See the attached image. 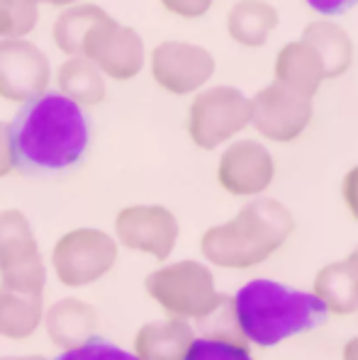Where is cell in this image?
Listing matches in <instances>:
<instances>
[{
  "label": "cell",
  "instance_id": "obj_1",
  "mask_svg": "<svg viewBox=\"0 0 358 360\" xmlns=\"http://www.w3.org/2000/svg\"><path fill=\"white\" fill-rule=\"evenodd\" d=\"M10 129L15 168L30 176H51L78 166L91 146V122L81 105L61 93L27 100Z\"/></svg>",
  "mask_w": 358,
  "mask_h": 360
},
{
  "label": "cell",
  "instance_id": "obj_2",
  "mask_svg": "<svg viewBox=\"0 0 358 360\" xmlns=\"http://www.w3.org/2000/svg\"><path fill=\"white\" fill-rule=\"evenodd\" d=\"M229 309L241 336L261 348L312 331L329 314L312 292L263 278L241 285L229 300Z\"/></svg>",
  "mask_w": 358,
  "mask_h": 360
},
{
  "label": "cell",
  "instance_id": "obj_3",
  "mask_svg": "<svg viewBox=\"0 0 358 360\" xmlns=\"http://www.w3.org/2000/svg\"><path fill=\"white\" fill-rule=\"evenodd\" d=\"M295 217L273 198H256L234 219L210 226L200 236V253L217 268L246 270L266 263L293 236Z\"/></svg>",
  "mask_w": 358,
  "mask_h": 360
},
{
  "label": "cell",
  "instance_id": "obj_4",
  "mask_svg": "<svg viewBox=\"0 0 358 360\" xmlns=\"http://www.w3.org/2000/svg\"><path fill=\"white\" fill-rule=\"evenodd\" d=\"M146 295L173 319L203 321L224 307L215 275L200 261H176L156 268L144 280Z\"/></svg>",
  "mask_w": 358,
  "mask_h": 360
},
{
  "label": "cell",
  "instance_id": "obj_5",
  "mask_svg": "<svg viewBox=\"0 0 358 360\" xmlns=\"http://www.w3.org/2000/svg\"><path fill=\"white\" fill-rule=\"evenodd\" d=\"M0 285L27 297H41L46 288V263L23 210L0 212Z\"/></svg>",
  "mask_w": 358,
  "mask_h": 360
},
{
  "label": "cell",
  "instance_id": "obj_6",
  "mask_svg": "<svg viewBox=\"0 0 358 360\" xmlns=\"http://www.w3.org/2000/svg\"><path fill=\"white\" fill-rule=\"evenodd\" d=\"M120 246L113 234L93 226L66 231L51 248V270L66 288H88L117 263Z\"/></svg>",
  "mask_w": 358,
  "mask_h": 360
},
{
  "label": "cell",
  "instance_id": "obj_7",
  "mask_svg": "<svg viewBox=\"0 0 358 360\" xmlns=\"http://www.w3.org/2000/svg\"><path fill=\"white\" fill-rule=\"evenodd\" d=\"M251 124V105L241 90L215 86L196 95L188 112V134L205 151L217 149Z\"/></svg>",
  "mask_w": 358,
  "mask_h": 360
},
{
  "label": "cell",
  "instance_id": "obj_8",
  "mask_svg": "<svg viewBox=\"0 0 358 360\" xmlns=\"http://www.w3.org/2000/svg\"><path fill=\"white\" fill-rule=\"evenodd\" d=\"M251 105V124L259 129L266 139L286 144L295 141L307 124L312 122V98L305 93L283 86L273 81L271 86L261 88L254 98L249 100Z\"/></svg>",
  "mask_w": 358,
  "mask_h": 360
},
{
  "label": "cell",
  "instance_id": "obj_9",
  "mask_svg": "<svg viewBox=\"0 0 358 360\" xmlns=\"http://www.w3.org/2000/svg\"><path fill=\"white\" fill-rule=\"evenodd\" d=\"M181 226L161 205H129L115 217V241L156 261H166L178 243Z\"/></svg>",
  "mask_w": 358,
  "mask_h": 360
},
{
  "label": "cell",
  "instance_id": "obj_10",
  "mask_svg": "<svg viewBox=\"0 0 358 360\" xmlns=\"http://www.w3.org/2000/svg\"><path fill=\"white\" fill-rule=\"evenodd\" d=\"M83 59L115 81H129L144 68V41L134 30L120 25L110 15L88 32L83 41Z\"/></svg>",
  "mask_w": 358,
  "mask_h": 360
},
{
  "label": "cell",
  "instance_id": "obj_11",
  "mask_svg": "<svg viewBox=\"0 0 358 360\" xmlns=\"http://www.w3.org/2000/svg\"><path fill=\"white\" fill-rule=\"evenodd\" d=\"M51 66L46 54L25 39L0 41V98L10 103H27L46 93Z\"/></svg>",
  "mask_w": 358,
  "mask_h": 360
},
{
  "label": "cell",
  "instance_id": "obj_12",
  "mask_svg": "<svg viewBox=\"0 0 358 360\" xmlns=\"http://www.w3.org/2000/svg\"><path fill=\"white\" fill-rule=\"evenodd\" d=\"M215 56L188 41H163L151 51V76L173 95L196 93L212 78Z\"/></svg>",
  "mask_w": 358,
  "mask_h": 360
},
{
  "label": "cell",
  "instance_id": "obj_13",
  "mask_svg": "<svg viewBox=\"0 0 358 360\" xmlns=\"http://www.w3.org/2000/svg\"><path fill=\"white\" fill-rule=\"evenodd\" d=\"M276 176V163L271 151L254 139H241L227 146L219 156L217 180L229 195L246 198V195H261L268 190Z\"/></svg>",
  "mask_w": 358,
  "mask_h": 360
},
{
  "label": "cell",
  "instance_id": "obj_14",
  "mask_svg": "<svg viewBox=\"0 0 358 360\" xmlns=\"http://www.w3.org/2000/svg\"><path fill=\"white\" fill-rule=\"evenodd\" d=\"M312 295L329 314L349 316L358 311V246L344 261H334L319 270Z\"/></svg>",
  "mask_w": 358,
  "mask_h": 360
},
{
  "label": "cell",
  "instance_id": "obj_15",
  "mask_svg": "<svg viewBox=\"0 0 358 360\" xmlns=\"http://www.w3.org/2000/svg\"><path fill=\"white\" fill-rule=\"evenodd\" d=\"M196 341V329L191 321L168 319L149 321L134 336V356L139 360H186Z\"/></svg>",
  "mask_w": 358,
  "mask_h": 360
},
{
  "label": "cell",
  "instance_id": "obj_16",
  "mask_svg": "<svg viewBox=\"0 0 358 360\" xmlns=\"http://www.w3.org/2000/svg\"><path fill=\"white\" fill-rule=\"evenodd\" d=\"M44 326L51 343L59 348H76L81 343L91 341L98 331V311L93 304L76 297H66L54 302L49 309H44Z\"/></svg>",
  "mask_w": 358,
  "mask_h": 360
},
{
  "label": "cell",
  "instance_id": "obj_17",
  "mask_svg": "<svg viewBox=\"0 0 358 360\" xmlns=\"http://www.w3.org/2000/svg\"><path fill=\"white\" fill-rule=\"evenodd\" d=\"M276 81L283 86L305 93L309 98L317 95L319 86L324 81V66L312 46L305 41H290L278 51L276 59Z\"/></svg>",
  "mask_w": 358,
  "mask_h": 360
},
{
  "label": "cell",
  "instance_id": "obj_18",
  "mask_svg": "<svg viewBox=\"0 0 358 360\" xmlns=\"http://www.w3.org/2000/svg\"><path fill=\"white\" fill-rule=\"evenodd\" d=\"M300 41L312 46L314 54L319 56L324 66V78H339L341 73L349 71L351 61H354V44H351L349 34L334 22H326V20L309 22Z\"/></svg>",
  "mask_w": 358,
  "mask_h": 360
},
{
  "label": "cell",
  "instance_id": "obj_19",
  "mask_svg": "<svg viewBox=\"0 0 358 360\" xmlns=\"http://www.w3.org/2000/svg\"><path fill=\"white\" fill-rule=\"evenodd\" d=\"M278 27V10L266 0H239L227 15L231 39L244 46H263Z\"/></svg>",
  "mask_w": 358,
  "mask_h": 360
},
{
  "label": "cell",
  "instance_id": "obj_20",
  "mask_svg": "<svg viewBox=\"0 0 358 360\" xmlns=\"http://www.w3.org/2000/svg\"><path fill=\"white\" fill-rule=\"evenodd\" d=\"M41 321H44L41 297H27L0 288V338L25 341L39 329Z\"/></svg>",
  "mask_w": 358,
  "mask_h": 360
},
{
  "label": "cell",
  "instance_id": "obj_21",
  "mask_svg": "<svg viewBox=\"0 0 358 360\" xmlns=\"http://www.w3.org/2000/svg\"><path fill=\"white\" fill-rule=\"evenodd\" d=\"M59 93L73 100L76 105H98L105 98V78L88 59L73 56L64 61L56 73Z\"/></svg>",
  "mask_w": 358,
  "mask_h": 360
},
{
  "label": "cell",
  "instance_id": "obj_22",
  "mask_svg": "<svg viewBox=\"0 0 358 360\" xmlns=\"http://www.w3.org/2000/svg\"><path fill=\"white\" fill-rule=\"evenodd\" d=\"M105 15L108 13L103 8H98V5H76V8H68L54 22V44L64 54L71 56V59L73 56H81L83 41H86L88 32L96 27Z\"/></svg>",
  "mask_w": 358,
  "mask_h": 360
},
{
  "label": "cell",
  "instance_id": "obj_23",
  "mask_svg": "<svg viewBox=\"0 0 358 360\" xmlns=\"http://www.w3.org/2000/svg\"><path fill=\"white\" fill-rule=\"evenodd\" d=\"M186 360H254L249 341L234 324L229 329H212L205 336H196Z\"/></svg>",
  "mask_w": 358,
  "mask_h": 360
},
{
  "label": "cell",
  "instance_id": "obj_24",
  "mask_svg": "<svg viewBox=\"0 0 358 360\" xmlns=\"http://www.w3.org/2000/svg\"><path fill=\"white\" fill-rule=\"evenodd\" d=\"M34 0H0V39H20L37 25Z\"/></svg>",
  "mask_w": 358,
  "mask_h": 360
},
{
  "label": "cell",
  "instance_id": "obj_25",
  "mask_svg": "<svg viewBox=\"0 0 358 360\" xmlns=\"http://www.w3.org/2000/svg\"><path fill=\"white\" fill-rule=\"evenodd\" d=\"M54 360H139V358L132 351H124V348L105 341V338L93 336L91 341L81 343V346L61 351Z\"/></svg>",
  "mask_w": 358,
  "mask_h": 360
},
{
  "label": "cell",
  "instance_id": "obj_26",
  "mask_svg": "<svg viewBox=\"0 0 358 360\" xmlns=\"http://www.w3.org/2000/svg\"><path fill=\"white\" fill-rule=\"evenodd\" d=\"M163 8L173 15H181V18H203L210 8H212L215 0H161Z\"/></svg>",
  "mask_w": 358,
  "mask_h": 360
},
{
  "label": "cell",
  "instance_id": "obj_27",
  "mask_svg": "<svg viewBox=\"0 0 358 360\" xmlns=\"http://www.w3.org/2000/svg\"><path fill=\"white\" fill-rule=\"evenodd\" d=\"M341 195H344V202L349 207L351 217L358 221V166L351 168L344 176V183H341Z\"/></svg>",
  "mask_w": 358,
  "mask_h": 360
},
{
  "label": "cell",
  "instance_id": "obj_28",
  "mask_svg": "<svg viewBox=\"0 0 358 360\" xmlns=\"http://www.w3.org/2000/svg\"><path fill=\"white\" fill-rule=\"evenodd\" d=\"M15 171V158H13V146H10V129L8 124L0 122V178L10 176Z\"/></svg>",
  "mask_w": 358,
  "mask_h": 360
},
{
  "label": "cell",
  "instance_id": "obj_29",
  "mask_svg": "<svg viewBox=\"0 0 358 360\" xmlns=\"http://www.w3.org/2000/svg\"><path fill=\"white\" fill-rule=\"evenodd\" d=\"M305 3L322 15H339V13H344V10L354 8L358 0H305Z\"/></svg>",
  "mask_w": 358,
  "mask_h": 360
},
{
  "label": "cell",
  "instance_id": "obj_30",
  "mask_svg": "<svg viewBox=\"0 0 358 360\" xmlns=\"http://www.w3.org/2000/svg\"><path fill=\"white\" fill-rule=\"evenodd\" d=\"M341 358H344V360H358V336L346 341L344 351H341Z\"/></svg>",
  "mask_w": 358,
  "mask_h": 360
},
{
  "label": "cell",
  "instance_id": "obj_31",
  "mask_svg": "<svg viewBox=\"0 0 358 360\" xmlns=\"http://www.w3.org/2000/svg\"><path fill=\"white\" fill-rule=\"evenodd\" d=\"M0 360H46V358H41V356H5Z\"/></svg>",
  "mask_w": 358,
  "mask_h": 360
},
{
  "label": "cell",
  "instance_id": "obj_32",
  "mask_svg": "<svg viewBox=\"0 0 358 360\" xmlns=\"http://www.w3.org/2000/svg\"><path fill=\"white\" fill-rule=\"evenodd\" d=\"M37 5L39 3H46V5H71V3H76V0H34Z\"/></svg>",
  "mask_w": 358,
  "mask_h": 360
}]
</instances>
